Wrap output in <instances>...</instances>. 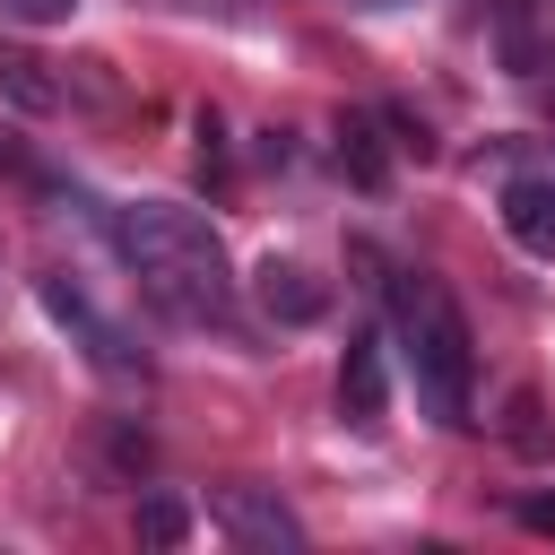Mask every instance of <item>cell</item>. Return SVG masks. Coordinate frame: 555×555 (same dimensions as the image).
<instances>
[{"mask_svg":"<svg viewBox=\"0 0 555 555\" xmlns=\"http://www.w3.org/2000/svg\"><path fill=\"white\" fill-rule=\"evenodd\" d=\"M113 243H121L139 295L165 304L173 321H225L234 312V269H225V243L199 208L130 199V208H113Z\"/></svg>","mask_w":555,"mask_h":555,"instance_id":"cell-1","label":"cell"},{"mask_svg":"<svg viewBox=\"0 0 555 555\" xmlns=\"http://www.w3.org/2000/svg\"><path fill=\"white\" fill-rule=\"evenodd\" d=\"M399 356H408V382H416V408L434 425H468V321L460 304L434 286V278H399Z\"/></svg>","mask_w":555,"mask_h":555,"instance_id":"cell-2","label":"cell"},{"mask_svg":"<svg viewBox=\"0 0 555 555\" xmlns=\"http://www.w3.org/2000/svg\"><path fill=\"white\" fill-rule=\"evenodd\" d=\"M35 295H43V312L87 347V364H95L104 382H139V373H147V356L130 347V330H121L113 312H95V304H87V286H69L61 269H43V278H35Z\"/></svg>","mask_w":555,"mask_h":555,"instance_id":"cell-3","label":"cell"},{"mask_svg":"<svg viewBox=\"0 0 555 555\" xmlns=\"http://www.w3.org/2000/svg\"><path fill=\"white\" fill-rule=\"evenodd\" d=\"M208 512H217V529H225L234 546H251V555H295V546H304V520H295L269 486H217Z\"/></svg>","mask_w":555,"mask_h":555,"instance_id":"cell-4","label":"cell"},{"mask_svg":"<svg viewBox=\"0 0 555 555\" xmlns=\"http://www.w3.org/2000/svg\"><path fill=\"white\" fill-rule=\"evenodd\" d=\"M338 416L356 434H373L390 416V356H382V338H347V356H338Z\"/></svg>","mask_w":555,"mask_h":555,"instance_id":"cell-5","label":"cell"},{"mask_svg":"<svg viewBox=\"0 0 555 555\" xmlns=\"http://www.w3.org/2000/svg\"><path fill=\"white\" fill-rule=\"evenodd\" d=\"M503 234L529 260H555V165H529L503 182Z\"/></svg>","mask_w":555,"mask_h":555,"instance_id":"cell-6","label":"cell"},{"mask_svg":"<svg viewBox=\"0 0 555 555\" xmlns=\"http://www.w3.org/2000/svg\"><path fill=\"white\" fill-rule=\"evenodd\" d=\"M321 286H312V269H295V260H269L260 269V312L269 321H321Z\"/></svg>","mask_w":555,"mask_h":555,"instance_id":"cell-7","label":"cell"},{"mask_svg":"<svg viewBox=\"0 0 555 555\" xmlns=\"http://www.w3.org/2000/svg\"><path fill=\"white\" fill-rule=\"evenodd\" d=\"M338 165H347L364 191L390 182V147H382V121H373V113H347V121H338Z\"/></svg>","mask_w":555,"mask_h":555,"instance_id":"cell-8","label":"cell"},{"mask_svg":"<svg viewBox=\"0 0 555 555\" xmlns=\"http://www.w3.org/2000/svg\"><path fill=\"white\" fill-rule=\"evenodd\" d=\"M0 95H9L17 113H52V104H61V78H43V61H35V52L0 43Z\"/></svg>","mask_w":555,"mask_h":555,"instance_id":"cell-9","label":"cell"},{"mask_svg":"<svg viewBox=\"0 0 555 555\" xmlns=\"http://www.w3.org/2000/svg\"><path fill=\"white\" fill-rule=\"evenodd\" d=\"M139 538H147V546H182V538H191V512H182L173 494H147V503H139Z\"/></svg>","mask_w":555,"mask_h":555,"instance_id":"cell-10","label":"cell"},{"mask_svg":"<svg viewBox=\"0 0 555 555\" xmlns=\"http://www.w3.org/2000/svg\"><path fill=\"white\" fill-rule=\"evenodd\" d=\"M503 434H512V442H520L529 460L546 451V425H538V399H529V390H512V425H503Z\"/></svg>","mask_w":555,"mask_h":555,"instance_id":"cell-11","label":"cell"},{"mask_svg":"<svg viewBox=\"0 0 555 555\" xmlns=\"http://www.w3.org/2000/svg\"><path fill=\"white\" fill-rule=\"evenodd\" d=\"M69 9H78V0H0V17H9V26H61Z\"/></svg>","mask_w":555,"mask_h":555,"instance_id":"cell-12","label":"cell"},{"mask_svg":"<svg viewBox=\"0 0 555 555\" xmlns=\"http://www.w3.org/2000/svg\"><path fill=\"white\" fill-rule=\"evenodd\" d=\"M520 529H538V538H555V494H529V503H520Z\"/></svg>","mask_w":555,"mask_h":555,"instance_id":"cell-13","label":"cell"},{"mask_svg":"<svg viewBox=\"0 0 555 555\" xmlns=\"http://www.w3.org/2000/svg\"><path fill=\"white\" fill-rule=\"evenodd\" d=\"M347 9H364V17H382V9H416V0H347Z\"/></svg>","mask_w":555,"mask_h":555,"instance_id":"cell-14","label":"cell"},{"mask_svg":"<svg viewBox=\"0 0 555 555\" xmlns=\"http://www.w3.org/2000/svg\"><path fill=\"white\" fill-rule=\"evenodd\" d=\"M0 165H9V139H0Z\"/></svg>","mask_w":555,"mask_h":555,"instance_id":"cell-15","label":"cell"}]
</instances>
